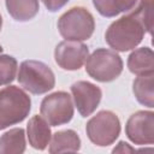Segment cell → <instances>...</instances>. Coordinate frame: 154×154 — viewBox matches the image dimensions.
Returning <instances> with one entry per match:
<instances>
[{
    "mask_svg": "<svg viewBox=\"0 0 154 154\" xmlns=\"http://www.w3.org/2000/svg\"><path fill=\"white\" fill-rule=\"evenodd\" d=\"M144 28L130 12L113 22L105 34L107 45L118 52H126L135 48L144 36Z\"/></svg>",
    "mask_w": 154,
    "mask_h": 154,
    "instance_id": "1",
    "label": "cell"
},
{
    "mask_svg": "<svg viewBox=\"0 0 154 154\" xmlns=\"http://www.w3.org/2000/svg\"><path fill=\"white\" fill-rule=\"evenodd\" d=\"M31 109L29 95L16 85L0 90V130L23 122Z\"/></svg>",
    "mask_w": 154,
    "mask_h": 154,
    "instance_id": "2",
    "label": "cell"
},
{
    "mask_svg": "<svg viewBox=\"0 0 154 154\" xmlns=\"http://www.w3.org/2000/svg\"><path fill=\"white\" fill-rule=\"evenodd\" d=\"M59 34L69 41H84L90 38L95 29L93 14L84 7L77 6L65 12L58 20Z\"/></svg>",
    "mask_w": 154,
    "mask_h": 154,
    "instance_id": "3",
    "label": "cell"
},
{
    "mask_svg": "<svg viewBox=\"0 0 154 154\" xmlns=\"http://www.w3.org/2000/svg\"><path fill=\"white\" fill-rule=\"evenodd\" d=\"M19 84L31 94H45L54 88L55 77L49 66L37 60H24L18 72Z\"/></svg>",
    "mask_w": 154,
    "mask_h": 154,
    "instance_id": "4",
    "label": "cell"
},
{
    "mask_svg": "<svg viewBox=\"0 0 154 154\" xmlns=\"http://www.w3.org/2000/svg\"><path fill=\"white\" fill-rule=\"evenodd\" d=\"M85 71L91 78L99 82H112L122 73L123 60L114 51L97 48L88 57Z\"/></svg>",
    "mask_w": 154,
    "mask_h": 154,
    "instance_id": "5",
    "label": "cell"
},
{
    "mask_svg": "<svg viewBox=\"0 0 154 154\" xmlns=\"http://www.w3.org/2000/svg\"><path fill=\"white\" fill-rule=\"evenodd\" d=\"M85 131L88 138L99 147L112 144L119 136V118L111 111H101L87 123Z\"/></svg>",
    "mask_w": 154,
    "mask_h": 154,
    "instance_id": "6",
    "label": "cell"
},
{
    "mask_svg": "<svg viewBox=\"0 0 154 154\" xmlns=\"http://www.w3.org/2000/svg\"><path fill=\"white\" fill-rule=\"evenodd\" d=\"M41 117L52 126L69 123L73 117L71 96L65 91H55L46 96L40 107Z\"/></svg>",
    "mask_w": 154,
    "mask_h": 154,
    "instance_id": "7",
    "label": "cell"
},
{
    "mask_svg": "<svg viewBox=\"0 0 154 154\" xmlns=\"http://www.w3.org/2000/svg\"><path fill=\"white\" fill-rule=\"evenodd\" d=\"M125 134L135 144H153L154 113L152 111H138L131 114L125 125Z\"/></svg>",
    "mask_w": 154,
    "mask_h": 154,
    "instance_id": "8",
    "label": "cell"
},
{
    "mask_svg": "<svg viewBox=\"0 0 154 154\" xmlns=\"http://www.w3.org/2000/svg\"><path fill=\"white\" fill-rule=\"evenodd\" d=\"M89 54L88 46L79 41H61L54 51L55 63L64 70L75 71L82 67Z\"/></svg>",
    "mask_w": 154,
    "mask_h": 154,
    "instance_id": "9",
    "label": "cell"
},
{
    "mask_svg": "<svg viewBox=\"0 0 154 154\" xmlns=\"http://www.w3.org/2000/svg\"><path fill=\"white\" fill-rule=\"evenodd\" d=\"M71 93L77 111L82 117L90 116L99 106L102 96L101 89L87 81L75 82L71 85Z\"/></svg>",
    "mask_w": 154,
    "mask_h": 154,
    "instance_id": "10",
    "label": "cell"
},
{
    "mask_svg": "<svg viewBox=\"0 0 154 154\" xmlns=\"http://www.w3.org/2000/svg\"><path fill=\"white\" fill-rule=\"evenodd\" d=\"M28 140L32 148L43 150L51 141L49 124L40 116H34L26 126Z\"/></svg>",
    "mask_w": 154,
    "mask_h": 154,
    "instance_id": "11",
    "label": "cell"
},
{
    "mask_svg": "<svg viewBox=\"0 0 154 154\" xmlns=\"http://www.w3.org/2000/svg\"><path fill=\"white\" fill-rule=\"evenodd\" d=\"M128 67L130 72L137 76L154 73V53L149 47L135 49L128 58Z\"/></svg>",
    "mask_w": 154,
    "mask_h": 154,
    "instance_id": "12",
    "label": "cell"
},
{
    "mask_svg": "<svg viewBox=\"0 0 154 154\" xmlns=\"http://www.w3.org/2000/svg\"><path fill=\"white\" fill-rule=\"evenodd\" d=\"M81 148V140L76 131L63 130L53 135L49 153H75Z\"/></svg>",
    "mask_w": 154,
    "mask_h": 154,
    "instance_id": "13",
    "label": "cell"
},
{
    "mask_svg": "<svg viewBox=\"0 0 154 154\" xmlns=\"http://www.w3.org/2000/svg\"><path fill=\"white\" fill-rule=\"evenodd\" d=\"M10 16L17 22H28L38 12V0H5Z\"/></svg>",
    "mask_w": 154,
    "mask_h": 154,
    "instance_id": "14",
    "label": "cell"
},
{
    "mask_svg": "<svg viewBox=\"0 0 154 154\" xmlns=\"http://www.w3.org/2000/svg\"><path fill=\"white\" fill-rule=\"evenodd\" d=\"M25 152V134L22 128H14L0 137V154H22Z\"/></svg>",
    "mask_w": 154,
    "mask_h": 154,
    "instance_id": "15",
    "label": "cell"
},
{
    "mask_svg": "<svg viewBox=\"0 0 154 154\" xmlns=\"http://www.w3.org/2000/svg\"><path fill=\"white\" fill-rule=\"evenodd\" d=\"M154 78L153 75L138 76L132 83V91L136 100L149 108L154 107Z\"/></svg>",
    "mask_w": 154,
    "mask_h": 154,
    "instance_id": "16",
    "label": "cell"
},
{
    "mask_svg": "<svg viewBox=\"0 0 154 154\" xmlns=\"http://www.w3.org/2000/svg\"><path fill=\"white\" fill-rule=\"evenodd\" d=\"M136 1L137 0H93V4L101 16L112 18L122 12L131 11Z\"/></svg>",
    "mask_w": 154,
    "mask_h": 154,
    "instance_id": "17",
    "label": "cell"
},
{
    "mask_svg": "<svg viewBox=\"0 0 154 154\" xmlns=\"http://www.w3.org/2000/svg\"><path fill=\"white\" fill-rule=\"evenodd\" d=\"M131 13L138 19L148 34H152L153 29V0H140L137 7Z\"/></svg>",
    "mask_w": 154,
    "mask_h": 154,
    "instance_id": "18",
    "label": "cell"
},
{
    "mask_svg": "<svg viewBox=\"0 0 154 154\" xmlns=\"http://www.w3.org/2000/svg\"><path fill=\"white\" fill-rule=\"evenodd\" d=\"M17 60L11 55H0V85L10 84L17 72Z\"/></svg>",
    "mask_w": 154,
    "mask_h": 154,
    "instance_id": "19",
    "label": "cell"
},
{
    "mask_svg": "<svg viewBox=\"0 0 154 154\" xmlns=\"http://www.w3.org/2000/svg\"><path fill=\"white\" fill-rule=\"evenodd\" d=\"M42 2L48 11L55 12V11L60 10L61 7H64L69 2V0H42Z\"/></svg>",
    "mask_w": 154,
    "mask_h": 154,
    "instance_id": "20",
    "label": "cell"
},
{
    "mask_svg": "<svg viewBox=\"0 0 154 154\" xmlns=\"http://www.w3.org/2000/svg\"><path fill=\"white\" fill-rule=\"evenodd\" d=\"M135 149L132 148V147H130L126 142H124V141H120L119 143H118V146L112 150V153H132Z\"/></svg>",
    "mask_w": 154,
    "mask_h": 154,
    "instance_id": "21",
    "label": "cell"
},
{
    "mask_svg": "<svg viewBox=\"0 0 154 154\" xmlns=\"http://www.w3.org/2000/svg\"><path fill=\"white\" fill-rule=\"evenodd\" d=\"M1 26H2V18H1V14H0V31H1Z\"/></svg>",
    "mask_w": 154,
    "mask_h": 154,
    "instance_id": "22",
    "label": "cell"
},
{
    "mask_svg": "<svg viewBox=\"0 0 154 154\" xmlns=\"http://www.w3.org/2000/svg\"><path fill=\"white\" fill-rule=\"evenodd\" d=\"M2 52V47H1V45H0V53Z\"/></svg>",
    "mask_w": 154,
    "mask_h": 154,
    "instance_id": "23",
    "label": "cell"
}]
</instances>
